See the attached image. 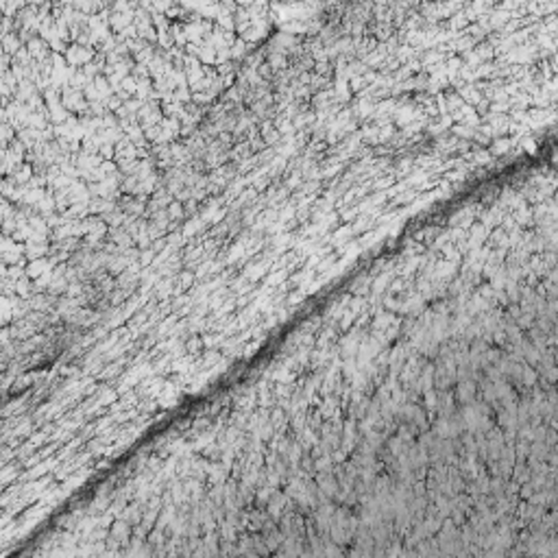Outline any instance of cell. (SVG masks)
<instances>
[{
	"instance_id": "1",
	"label": "cell",
	"mask_w": 558,
	"mask_h": 558,
	"mask_svg": "<svg viewBox=\"0 0 558 558\" xmlns=\"http://www.w3.org/2000/svg\"><path fill=\"white\" fill-rule=\"evenodd\" d=\"M2 48L4 50H15V48H18V35L4 33L2 35Z\"/></svg>"
}]
</instances>
